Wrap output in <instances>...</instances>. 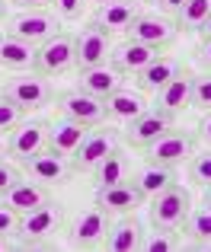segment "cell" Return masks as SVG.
Masks as SVG:
<instances>
[{
	"instance_id": "1",
	"label": "cell",
	"mask_w": 211,
	"mask_h": 252,
	"mask_svg": "<svg viewBox=\"0 0 211 252\" xmlns=\"http://www.w3.org/2000/svg\"><path fill=\"white\" fill-rule=\"evenodd\" d=\"M61 223H64V204L45 201L42 208L19 217V227H16L19 243L13 249H48L51 246L48 240L61 230Z\"/></svg>"
},
{
	"instance_id": "2",
	"label": "cell",
	"mask_w": 211,
	"mask_h": 252,
	"mask_svg": "<svg viewBox=\"0 0 211 252\" xmlns=\"http://www.w3.org/2000/svg\"><path fill=\"white\" fill-rule=\"evenodd\" d=\"M189 211H192V195H189V189H182V185H170L167 191H160V195L150 198L147 220H150V227H157V230H170V233H176V230L186 223Z\"/></svg>"
},
{
	"instance_id": "3",
	"label": "cell",
	"mask_w": 211,
	"mask_h": 252,
	"mask_svg": "<svg viewBox=\"0 0 211 252\" xmlns=\"http://www.w3.org/2000/svg\"><path fill=\"white\" fill-rule=\"evenodd\" d=\"M61 32V16L55 10H19L6 19V35L23 38L29 45H42Z\"/></svg>"
},
{
	"instance_id": "4",
	"label": "cell",
	"mask_w": 211,
	"mask_h": 252,
	"mask_svg": "<svg viewBox=\"0 0 211 252\" xmlns=\"http://www.w3.org/2000/svg\"><path fill=\"white\" fill-rule=\"evenodd\" d=\"M125 32H128V38H135L141 45H150L157 51H167L176 42V35H179L176 19L167 16V13H138Z\"/></svg>"
},
{
	"instance_id": "5",
	"label": "cell",
	"mask_w": 211,
	"mask_h": 252,
	"mask_svg": "<svg viewBox=\"0 0 211 252\" xmlns=\"http://www.w3.org/2000/svg\"><path fill=\"white\" fill-rule=\"evenodd\" d=\"M3 96H10L23 112H29V109H42V105H48L51 99H55V86L48 83V77H42V74L32 70V74L10 77V80L3 83Z\"/></svg>"
},
{
	"instance_id": "6",
	"label": "cell",
	"mask_w": 211,
	"mask_h": 252,
	"mask_svg": "<svg viewBox=\"0 0 211 252\" xmlns=\"http://www.w3.org/2000/svg\"><path fill=\"white\" fill-rule=\"evenodd\" d=\"M70 67H74V35L58 32L55 38H48V42H42L35 48V64H32L35 74L51 80V77L68 74Z\"/></svg>"
},
{
	"instance_id": "7",
	"label": "cell",
	"mask_w": 211,
	"mask_h": 252,
	"mask_svg": "<svg viewBox=\"0 0 211 252\" xmlns=\"http://www.w3.org/2000/svg\"><path fill=\"white\" fill-rule=\"evenodd\" d=\"M170 128H173V115H167V112H160V109L154 105V109L141 112L138 118H131V122H125L122 141L128 144V147L147 150L150 144H154L157 137H163V134H167Z\"/></svg>"
},
{
	"instance_id": "8",
	"label": "cell",
	"mask_w": 211,
	"mask_h": 252,
	"mask_svg": "<svg viewBox=\"0 0 211 252\" xmlns=\"http://www.w3.org/2000/svg\"><path fill=\"white\" fill-rule=\"evenodd\" d=\"M42 150H48V122H42V118L19 122L16 128L10 131V137H6V154L16 163L42 154Z\"/></svg>"
},
{
	"instance_id": "9",
	"label": "cell",
	"mask_w": 211,
	"mask_h": 252,
	"mask_svg": "<svg viewBox=\"0 0 211 252\" xmlns=\"http://www.w3.org/2000/svg\"><path fill=\"white\" fill-rule=\"evenodd\" d=\"M58 109H61L64 118L70 122H80L83 128H100L106 122V99H96L83 90H68L58 96Z\"/></svg>"
},
{
	"instance_id": "10",
	"label": "cell",
	"mask_w": 211,
	"mask_h": 252,
	"mask_svg": "<svg viewBox=\"0 0 211 252\" xmlns=\"http://www.w3.org/2000/svg\"><path fill=\"white\" fill-rule=\"evenodd\" d=\"M192 154H195V137L189 134V131H173V128H170L163 137H157V141L144 150V157H147L150 163L173 166V169L179 166V163H189Z\"/></svg>"
},
{
	"instance_id": "11",
	"label": "cell",
	"mask_w": 211,
	"mask_h": 252,
	"mask_svg": "<svg viewBox=\"0 0 211 252\" xmlns=\"http://www.w3.org/2000/svg\"><path fill=\"white\" fill-rule=\"evenodd\" d=\"M106 233H109V214L103 208H87L70 220V246L74 249H100L106 246Z\"/></svg>"
},
{
	"instance_id": "12",
	"label": "cell",
	"mask_w": 211,
	"mask_h": 252,
	"mask_svg": "<svg viewBox=\"0 0 211 252\" xmlns=\"http://www.w3.org/2000/svg\"><path fill=\"white\" fill-rule=\"evenodd\" d=\"M19 166H23V172H26L29 179L48 185V189H51V185H68L70 176H74L70 160H68V157H61V154H55V150H42V154L23 160Z\"/></svg>"
},
{
	"instance_id": "13",
	"label": "cell",
	"mask_w": 211,
	"mask_h": 252,
	"mask_svg": "<svg viewBox=\"0 0 211 252\" xmlns=\"http://www.w3.org/2000/svg\"><path fill=\"white\" fill-rule=\"evenodd\" d=\"M115 150V131L100 128V131H87V137L80 141V147L68 157L74 172H93L96 163L106 160V157Z\"/></svg>"
},
{
	"instance_id": "14",
	"label": "cell",
	"mask_w": 211,
	"mask_h": 252,
	"mask_svg": "<svg viewBox=\"0 0 211 252\" xmlns=\"http://www.w3.org/2000/svg\"><path fill=\"white\" fill-rule=\"evenodd\" d=\"M106 55H109V32L93 26V23H87L74 35V67L77 70L96 67V64L106 61Z\"/></svg>"
},
{
	"instance_id": "15",
	"label": "cell",
	"mask_w": 211,
	"mask_h": 252,
	"mask_svg": "<svg viewBox=\"0 0 211 252\" xmlns=\"http://www.w3.org/2000/svg\"><path fill=\"white\" fill-rule=\"evenodd\" d=\"M112 67L118 70L122 77H135V74H141L144 67H147L154 58H160V51L157 48H150V45H141V42H135V38H125L122 45H115L112 48Z\"/></svg>"
},
{
	"instance_id": "16",
	"label": "cell",
	"mask_w": 211,
	"mask_h": 252,
	"mask_svg": "<svg viewBox=\"0 0 211 252\" xmlns=\"http://www.w3.org/2000/svg\"><path fill=\"white\" fill-rule=\"evenodd\" d=\"M45 201H51V195H48V185H42V182H26V179H19V182H13L10 189L0 195V204H6L10 211H16L19 217L23 214H29V211H35V208H42Z\"/></svg>"
},
{
	"instance_id": "17",
	"label": "cell",
	"mask_w": 211,
	"mask_h": 252,
	"mask_svg": "<svg viewBox=\"0 0 211 252\" xmlns=\"http://www.w3.org/2000/svg\"><path fill=\"white\" fill-rule=\"evenodd\" d=\"M128 182H131V189H135L141 198H154V195H160V191H167L170 185H176V169L147 160L144 166H138L135 172H131Z\"/></svg>"
},
{
	"instance_id": "18",
	"label": "cell",
	"mask_w": 211,
	"mask_h": 252,
	"mask_svg": "<svg viewBox=\"0 0 211 252\" xmlns=\"http://www.w3.org/2000/svg\"><path fill=\"white\" fill-rule=\"evenodd\" d=\"M144 198L131 189V182H118V185H103L93 191V204L103 208L106 214H135V208H141Z\"/></svg>"
},
{
	"instance_id": "19",
	"label": "cell",
	"mask_w": 211,
	"mask_h": 252,
	"mask_svg": "<svg viewBox=\"0 0 211 252\" xmlns=\"http://www.w3.org/2000/svg\"><path fill=\"white\" fill-rule=\"evenodd\" d=\"M182 70H186V64H182L179 58H163L160 55V58H154L141 74H135V83H138L141 93H157V90H163L170 80H176Z\"/></svg>"
},
{
	"instance_id": "20",
	"label": "cell",
	"mask_w": 211,
	"mask_h": 252,
	"mask_svg": "<svg viewBox=\"0 0 211 252\" xmlns=\"http://www.w3.org/2000/svg\"><path fill=\"white\" fill-rule=\"evenodd\" d=\"M192 105V70H182L176 80H170L163 90H157V109L167 112V115H182V112Z\"/></svg>"
},
{
	"instance_id": "21",
	"label": "cell",
	"mask_w": 211,
	"mask_h": 252,
	"mask_svg": "<svg viewBox=\"0 0 211 252\" xmlns=\"http://www.w3.org/2000/svg\"><path fill=\"white\" fill-rule=\"evenodd\" d=\"M77 90L90 93V96L96 99H109L115 90H122V74H118L112 64H96V67H87L80 70V77H77Z\"/></svg>"
},
{
	"instance_id": "22",
	"label": "cell",
	"mask_w": 211,
	"mask_h": 252,
	"mask_svg": "<svg viewBox=\"0 0 211 252\" xmlns=\"http://www.w3.org/2000/svg\"><path fill=\"white\" fill-rule=\"evenodd\" d=\"M144 240V227L135 214H122L115 223H109L106 233V249L109 252H138Z\"/></svg>"
},
{
	"instance_id": "23",
	"label": "cell",
	"mask_w": 211,
	"mask_h": 252,
	"mask_svg": "<svg viewBox=\"0 0 211 252\" xmlns=\"http://www.w3.org/2000/svg\"><path fill=\"white\" fill-rule=\"evenodd\" d=\"M90 128H83L80 122H70V118H58V122L48 125V150H55V154L61 157H70L77 147H80V141L87 137Z\"/></svg>"
},
{
	"instance_id": "24",
	"label": "cell",
	"mask_w": 211,
	"mask_h": 252,
	"mask_svg": "<svg viewBox=\"0 0 211 252\" xmlns=\"http://www.w3.org/2000/svg\"><path fill=\"white\" fill-rule=\"evenodd\" d=\"M147 99H144L141 90H115L109 99H106V118H115V122H131L141 112H147Z\"/></svg>"
},
{
	"instance_id": "25",
	"label": "cell",
	"mask_w": 211,
	"mask_h": 252,
	"mask_svg": "<svg viewBox=\"0 0 211 252\" xmlns=\"http://www.w3.org/2000/svg\"><path fill=\"white\" fill-rule=\"evenodd\" d=\"M138 16L135 3H128V0H115V3H100L93 6V19L90 23L100 26V29H106L112 35V32H125L131 26V19Z\"/></svg>"
},
{
	"instance_id": "26",
	"label": "cell",
	"mask_w": 211,
	"mask_h": 252,
	"mask_svg": "<svg viewBox=\"0 0 211 252\" xmlns=\"http://www.w3.org/2000/svg\"><path fill=\"white\" fill-rule=\"evenodd\" d=\"M35 64V45L13 35H0V67L6 70H29Z\"/></svg>"
},
{
	"instance_id": "27",
	"label": "cell",
	"mask_w": 211,
	"mask_h": 252,
	"mask_svg": "<svg viewBox=\"0 0 211 252\" xmlns=\"http://www.w3.org/2000/svg\"><path fill=\"white\" fill-rule=\"evenodd\" d=\"M186 236L192 240L189 249H211V204H202V208H192L182 223Z\"/></svg>"
},
{
	"instance_id": "28",
	"label": "cell",
	"mask_w": 211,
	"mask_h": 252,
	"mask_svg": "<svg viewBox=\"0 0 211 252\" xmlns=\"http://www.w3.org/2000/svg\"><path fill=\"white\" fill-rule=\"evenodd\" d=\"M93 182H96V189H103V185H118V182H128V160H125V154L122 150H112L106 160L96 163V169H93Z\"/></svg>"
},
{
	"instance_id": "29",
	"label": "cell",
	"mask_w": 211,
	"mask_h": 252,
	"mask_svg": "<svg viewBox=\"0 0 211 252\" xmlns=\"http://www.w3.org/2000/svg\"><path fill=\"white\" fill-rule=\"evenodd\" d=\"M211 16V0H186V3L176 10V29L182 35H192V32L202 29V23Z\"/></svg>"
},
{
	"instance_id": "30",
	"label": "cell",
	"mask_w": 211,
	"mask_h": 252,
	"mask_svg": "<svg viewBox=\"0 0 211 252\" xmlns=\"http://www.w3.org/2000/svg\"><path fill=\"white\" fill-rule=\"evenodd\" d=\"M173 249H179V243L173 240V233L154 227V233H144L141 249H138V252H173Z\"/></svg>"
},
{
	"instance_id": "31",
	"label": "cell",
	"mask_w": 211,
	"mask_h": 252,
	"mask_svg": "<svg viewBox=\"0 0 211 252\" xmlns=\"http://www.w3.org/2000/svg\"><path fill=\"white\" fill-rule=\"evenodd\" d=\"M189 179L199 185H211V147H205L202 154H192V160H189Z\"/></svg>"
},
{
	"instance_id": "32",
	"label": "cell",
	"mask_w": 211,
	"mask_h": 252,
	"mask_svg": "<svg viewBox=\"0 0 211 252\" xmlns=\"http://www.w3.org/2000/svg\"><path fill=\"white\" fill-rule=\"evenodd\" d=\"M192 105L211 112V70H205L199 77L192 74Z\"/></svg>"
},
{
	"instance_id": "33",
	"label": "cell",
	"mask_w": 211,
	"mask_h": 252,
	"mask_svg": "<svg viewBox=\"0 0 211 252\" xmlns=\"http://www.w3.org/2000/svg\"><path fill=\"white\" fill-rule=\"evenodd\" d=\"M19 122H23V109H19L10 96L0 93V134H3V131H13Z\"/></svg>"
},
{
	"instance_id": "34",
	"label": "cell",
	"mask_w": 211,
	"mask_h": 252,
	"mask_svg": "<svg viewBox=\"0 0 211 252\" xmlns=\"http://www.w3.org/2000/svg\"><path fill=\"white\" fill-rule=\"evenodd\" d=\"M83 10H87V0H55V13L61 19H68V23L80 19Z\"/></svg>"
},
{
	"instance_id": "35",
	"label": "cell",
	"mask_w": 211,
	"mask_h": 252,
	"mask_svg": "<svg viewBox=\"0 0 211 252\" xmlns=\"http://www.w3.org/2000/svg\"><path fill=\"white\" fill-rule=\"evenodd\" d=\"M16 227H19V214L10 211L6 204H0V233L10 236V233H16Z\"/></svg>"
},
{
	"instance_id": "36",
	"label": "cell",
	"mask_w": 211,
	"mask_h": 252,
	"mask_svg": "<svg viewBox=\"0 0 211 252\" xmlns=\"http://www.w3.org/2000/svg\"><path fill=\"white\" fill-rule=\"evenodd\" d=\"M19 179H23V172L13 166V163H3V160H0V195H3L13 182H19Z\"/></svg>"
},
{
	"instance_id": "37",
	"label": "cell",
	"mask_w": 211,
	"mask_h": 252,
	"mask_svg": "<svg viewBox=\"0 0 211 252\" xmlns=\"http://www.w3.org/2000/svg\"><path fill=\"white\" fill-rule=\"evenodd\" d=\"M19 10H51L55 0H13Z\"/></svg>"
},
{
	"instance_id": "38",
	"label": "cell",
	"mask_w": 211,
	"mask_h": 252,
	"mask_svg": "<svg viewBox=\"0 0 211 252\" xmlns=\"http://www.w3.org/2000/svg\"><path fill=\"white\" fill-rule=\"evenodd\" d=\"M195 131H199V137H202V141H205L208 147H211V112H208V115L199 122V128H195Z\"/></svg>"
},
{
	"instance_id": "39",
	"label": "cell",
	"mask_w": 211,
	"mask_h": 252,
	"mask_svg": "<svg viewBox=\"0 0 211 252\" xmlns=\"http://www.w3.org/2000/svg\"><path fill=\"white\" fill-rule=\"evenodd\" d=\"M199 64L205 70H211V38L208 42H202V48H199Z\"/></svg>"
},
{
	"instance_id": "40",
	"label": "cell",
	"mask_w": 211,
	"mask_h": 252,
	"mask_svg": "<svg viewBox=\"0 0 211 252\" xmlns=\"http://www.w3.org/2000/svg\"><path fill=\"white\" fill-rule=\"evenodd\" d=\"M157 3H160V10L167 13V16H176V10H179L186 0H157Z\"/></svg>"
},
{
	"instance_id": "41",
	"label": "cell",
	"mask_w": 211,
	"mask_h": 252,
	"mask_svg": "<svg viewBox=\"0 0 211 252\" xmlns=\"http://www.w3.org/2000/svg\"><path fill=\"white\" fill-rule=\"evenodd\" d=\"M199 35H202V42H208V38H211V16L205 19V23H202V29H199Z\"/></svg>"
},
{
	"instance_id": "42",
	"label": "cell",
	"mask_w": 211,
	"mask_h": 252,
	"mask_svg": "<svg viewBox=\"0 0 211 252\" xmlns=\"http://www.w3.org/2000/svg\"><path fill=\"white\" fill-rule=\"evenodd\" d=\"M3 249H10V243H6V236L0 233V252H3Z\"/></svg>"
},
{
	"instance_id": "43",
	"label": "cell",
	"mask_w": 211,
	"mask_h": 252,
	"mask_svg": "<svg viewBox=\"0 0 211 252\" xmlns=\"http://www.w3.org/2000/svg\"><path fill=\"white\" fill-rule=\"evenodd\" d=\"M87 3H93V6H100V3H115V0H87Z\"/></svg>"
},
{
	"instance_id": "44",
	"label": "cell",
	"mask_w": 211,
	"mask_h": 252,
	"mask_svg": "<svg viewBox=\"0 0 211 252\" xmlns=\"http://www.w3.org/2000/svg\"><path fill=\"white\" fill-rule=\"evenodd\" d=\"M205 189H208L205 191V204H211V185H205Z\"/></svg>"
},
{
	"instance_id": "45",
	"label": "cell",
	"mask_w": 211,
	"mask_h": 252,
	"mask_svg": "<svg viewBox=\"0 0 211 252\" xmlns=\"http://www.w3.org/2000/svg\"><path fill=\"white\" fill-rule=\"evenodd\" d=\"M3 10H6V3H3V0H0V19H3Z\"/></svg>"
},
{
	"instance_id": "46",
	"label": "cell",
	"mask_w": 211,
	"mask_h": 252,
	"mask_svg": "<svg viewBox=\"0 0 211 252\" xmlns=\"http://www.w3.org/2000/svg\"><path fill=\"white\" fill-rule=\"evenodd\" d=\"M3 150H6V147H3V144H0V160H3Z\"/></svg>"
},
{
	"instance_id": "47",
	"label": "cell",
	"mask_w": 211,
	"mask_h": 252,
	"mask_svg": "<svg viewBox=\"0 0 211 252\" xmlns=\"http://www.w3.org/2000/svg\"><path fill=\"white\" fill-rule=\"evenodd\" d=\"M144 3H157V0H144Z\"/></svg>"
}]
</instances>
